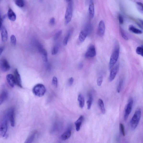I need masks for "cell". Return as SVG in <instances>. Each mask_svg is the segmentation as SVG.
Segmentation results:
<instances>
[{
    "instance_id": "obj_1",
    "label": "cell",
    "mask_w": 143,
    "mask_h": 143,
    "mask_svg": "<svg viewBox=\"0 0 143 143\" xmlns=\"http://www.w3.org/2000/svg\"><path fill=\"white\" fill-rule=\"evenodd\" d=\"M9 120L7 113L3 118L0 124V136L4 137L6 136L8 127V122Z\"/></svg>"
},
{
    "instance_id": "obj_2",
    "label": "cell",
    "mask_w": 143,
    "mask_h": 143,
    "mask_svg": "<svg viewBox=\"0 0 143 143\" xmlns=\"http://www.w3.org/2000/svg\"><path fill=\"white\" fill-rule=\"evenodd\" d=\"M141 116V109H138L136 110L130 122L131 129L134 130L137 127L140 121Z\"/></svg>"
},
{
    "instance_id": "obj_3",
    "label": "cell",
    "mask_w": 143,
    "mask_h": 143,
    "mask_svg": "<svg viewBox=\"0 0 143 143\" xmlns=\"http://www.w3.org/2000/svg\"><path fill=\"white\" fill-rule=\"evenodd\" d=\"M67 9L65 15V22L66 24L70 23L72 19L73 10V3L72 0H68Z\"/></svg>"
},
{
    "instance_id": "obj_4",
    "label": "cell",
    "mask_w": 143,
    "mask_h": 143,
    "mask_svg": "<svg viewBox=\"0 0 143 143\" xmlns=\"http://www.w3.org/2000/svg\"><path fill=\"white\" fill-rule=\"evenodd\" d=\"M46 92V89L45 86L41 84H37L34 86L33 89V94L38 97L43 96Z\"/></svg>"
},
{
    "instance_id": "obj_5",
    "label": "cell",
    "mask_w": 143,
    "mask_h": 143,
    "mask_svg": "<svg viewBox=\"0 0 143 143\" xmlns=\"http://www.w3.org/2000/svg\"><path fill=\"white\" fill-rule=\"evenodd\" d=\"M119 55V48H115L110 58L109 63V69H111L116 63L118 60Z\"/></svg>"
},
{
    "instance_id": "obj_6",
    "label": "cell",
    "mask_w": 143,
    "mask_h": 143,
    "mask_svg": "<svg viewBox=\"0 0 143 143\" xmlns=\"http://www.w3.org/2000/svg\"><path fill=\"white\" fill-rule=\"evenodd\" d=\"M133 101L132 98L129 99L128 103L126 107L125 112L124 114V120L126 121L129 116V115L132 112L133 105Z\"/></svg>"
},
{
    "instance_id": "obj_7",
    "label": "cell",
    "mask_w": 143,
    "mask_h": 143,
    "mask_svg": "<svg viewBox=\"0 0 143 143\" xmlns=\"http://www.w3.org/2000/svg\"><path fill=\"white\" fill-rule=\"evenodd\" d=\"M96 55L95 47L93 45L89 47L85 54L86 57L91 58L94 57Z\"/></svg>"
},
{
    "instance_id": "obj_8",
    "label": "cell",
    "mask_w": 143,
    "mask_h": 143,
    "mask_svg": "<svg viewBox=\"0 0 143 143\" xmlns=\"http://www.w3.org/2000/svg\"><path fill=\"white\" fill-rule=\"evenodd\" d=\"M0 67L2 71L6 72L9 70L10 66L9 63L6 59L2 58L0 60Z\"/></svg>"
},
{
    "instance_id": "obj_9",
    "label": "cell",
    "mask_w": 143,
    "mask_h": 143,
    "mask_svg": "<svg viewBox=\"0 0 143 143\" xmlns=\"http://www.w3.org/2000/svg\"><path fill=\"white\" fill-rule=\"evenodd\" d=\"M14 78L16 84L18 87L23 88L21 76L17 69L15 70L14 73Z\"/></svg>"
},
{
    "instance_id": "obj_10",
    "label": "cell",
    "mask_w": 143,
    "mask_h": 143,
    "mask_svg": "<svg viewBox=\"0 0 143 143\" xmlns=\"http://www.w3.org/2000/svg\"><path fill=\"white\" fill-rule=\"evenodd\" d=\"M8 119L11 122L12 127H14L15 125V111L13 108L10 109L7 112Z\"/></svg>"
},
{
    "instance_id": "obj_11",
    "label": "cell",
    "mask_w": 143,
    "mask_h": 143,
    "mask_svg": "<svg viewBox=\"0 0 143 143\" xmlns=\"http://www.w3.org/2000/svg\"><path fill=\"white\" fill-rule=\"evenodd\" d=\"M105 31V25L103 20L100 21L97 28V32L98 35L100 36H103Z\"/></svg>"
},
{
    "instance_id": "obj_12",
    "label": "cell",
    "mask_w": 143,
    "mask_h": 143,
    "mask_svg": "<svg viewBox=\"0 0 143 143\" xmlns=\"http://www.w3.org/2000/svg\"><path fill=\"white\" fill-rule=\"evenodd\" d=\"M119 68V65L117 64L111 69L109 77V80L110 82L112 81L115 79L118 71Z\"/></svg>"
},
{
    "instance_id": "obj_13",
    "label": "cell",
    "mask_w": 143,
    "mask_h": 143,
    "mask_svg": "<svg viewBox=\"0 0 143 143\" xmlns=\"http://www.w3.org/2000/svg\"><path fill=\"white\" fill-rule=\"evenodd\" d=\"M6 80L7 81L10 87L12 88L14 87L16 83H15L14 75L12 74H8L6 76Z\"/></svg>"
},
{
    "instance_id": "obj_14",
    "label": "cell",
    "mask_w": 143,
    "mask_h": 143,
    "mask_svg": "<svg viewBox=\"0 0 143 143\" xmlns=\"http://www.w3.org/2000/svg\"><path fill=\"white\" fill-rule=\"evenodd\" d=\"M0 31L1 33L2 41L3 42H5L7 41L8 38V34L6 28L3 26Z\"/></svg>"
},
{
    "instance_id": "obj_15",
    "label": "cell",
    "mask_w": 143,
    "mask_h": 143,
    "mask_svg": "<svg viewBox=\"0 0 143 143\" xmlns=\"http://www.w3.org/2000/svg\"><path fill=\"white\" fill-rule=\"evenodd\" d=\"M89 15L91 18H92L94 17L95 15V6L93 1H91L89 4Z\"/></svg>"
},
{
    "instance_id": "obj_16",
    "label": "cell",
    "mask_w": 143,
    "mask_h": 143,
    "mask_svg": "<svg viewBox=\"0 0 143 143\" xmlns=\"http://www.w3.org/2000/svg\"><path fill=\"white\" fill-rule=\"evenodd\" d=\"M88 34L87 32L85 29L80 31L79 36V40L81 42L85 40Z\"/></svg>"
},
{
    "instance_id": "obj_17",
    "label": "cell",
    "mask_w": 143,
    "mask_h": 143,
    "mask_svg": "<svg viewBox=\"0 0 143 143\" xmlns=\"http://www.w3.org/2000/svg\"><path fill=\"white\" fill-rule=\"evenodd\" d=\"M7 16L8 18L11 21H16V15L11 8H9L8 10Z\"/></svg>"
},
{
    "instance_id": "obj_18",
    "label": "cell",
    "mask_w": 143,
    "mask_h": 143,
    "mask_svg": "<svg viewBox=\"0 0 143 143\" xmlns=\"http://www.w3.org/2000/svg\"><path fill=\"white\" fill-rule=\"evenodd\" d=\"M129 30L132 32L137 34H142L143 31L142 30L136 28L133 25H130L129 27Z\"/></svg>"
},
{
    "instance_id": "obj_19",
    "label": "cell",
    "mask_w": 143,
    "mask_h": 143,
    "mask_svg": "<svg viewBox=\"0 0 143 143\" xmlns=\"http://www.w3.org/2000/svg\"><path fill=\"white\" fill-rule=\"evenodd\" d=\"M84 119L83 116L81 115L80 116L79 118L76 121L75 124L76 126V129L77 132H78L80 130L81 125L82 122H83Z\"/></svg>"
},
{
    "instance_id": "obj_20",
    "label": "cell",
    "mask_w": 143,
    "mask_h": 143,
    "mask_svg": "<svg viewBox=\"0 0 143 143\" xmlns=\"http://www.w3.org/2000/svg\"><path fill=\"white\" fill-rule=\"evenodd\" d=\"M8 97V92L6 90L3 91L0 95V105H1L7 99Z\"/></svg>"
},
{
    "instance_id": "obj_21",
    "label": "cell",
    "mask_w": 143,
    "mask_h": 143,
    "mask_svg": "<svg viewBox=\"0 0 143 143\" xmlns=\"http://www.w3.org/2000/svg\"><path fill=\"white\" fill-rule=\"evenodd\" d=\"M71 134V129H69L66 132L64 133L61 136V138L62 140H65L69 139L70 137Z\"/></svg>"
},
{
    "instance_id": "obj_22",
    "label": "cell",
    "mask_w": 143,
    "mask_h": 143,
    "mask_svg": "<svg viewBox=\"0 0 143 143\" xmlns=\"http://www.w3.org/2000/svg\"><path fill=\"white\" fill-rule=\"evenodd\" d=\"M78 101L79 106L81 108H83L85 104V98L82 94H80L78 95Z\"/></svg>"
},
{
    "instance_id": "obj_23",
    "label": "cell",
    "mask_w": 143,
    "mask_h": 143,
    "mask_svg": "<svg viewBox=\"0 0 143 143\" xmlns=\"http://www.w3.org/2000/svg\"><path fill=\"white\" fill-rule=\"evenodd\" d=\"M98 104L102 113L103 114H105V110L103 101L101 99H99L98 100Z\"/></svg>"
},
{
    "instance_id": "obj_24",
    "label": "cell",
    "mask_w": 143,
    "mask_h": 143,
    "mask_svg": "<svg viewBox=\"0 0 143 143\" xmlns=\"http://www.w3.org/2000/svg\"><path fill=\"white\" fill-rule=\"evenodd\" d=\"M92 100L93 97L92 94L89 93L88 94V99L86 102L87 109L88 110H90L91 107Z\"/></svg>"
},
{
    "instance_id": "obj_25",
    "label": "cell",
    "mask_w": 143,
    "mask_h": 143,
    "mask_svg": "<svg viewBox=\"0 0 143 143\" xmlns=\"http://www.w3.org/2000/svg\"><path fill=\"white\" fill-rule=\"evenodd\" d=\"M40 53L41 55L43 61L45 63H47L48 60V57L47 52L46 50L44 48Z\"/></svg>"
},
{
    "instance_id": "obj_26",
    "label": "cell",
    "mask_w": 143,
    "mask_h": 143,
    "mask_svg": "<svg viewBox=\"0 0 143 143\" xmlns=\"http://www.w3.org/2000/svg\"><path fill=\"white\" fill-rule=\"evenodd\" d=\"M35 134V132L31 134L27 139L24 143H32L34 139Z\"/></svg>"
},
{
    "instance_id": "obj_27",
    "label": "cell",
    "mask_w": 143,
    "mask_h": 143,
    "mask_svg": "<svg viewBox=\"0 0 143 143\" xmlns=\"http://www.w3.org/2000/svg\"><path fill=\"white\" fill-rule=\"evenodd\" d=\"M15 2L17 6L19 7H23L24 6V2L23 0H17Z\"/></svg>"
},
{
    "instance_id": "obj_28",
    "label": "cell",
    "mask_w": 143,
    "mask_h": 143,
    "mask_svg": "<svg viewBox=\"0 0 143 143\" xmlns=\"http://www.w3.org/2000/svg\"><path fill=\"white\" fill-rule=\"evenodd\" d=\"M70 32H69L67 34L66 36L65 37L63 41V44L64 46H66L67 44H68V41L70 36Z\"/></svg>"
},
{
    "instance_id": "obj_29",
    "label": "cell",
    "mask_w": 143,
    "mask_h": 143,
    "mask_svg": "<svg viewBox=\"0 0 143 143\" xmlns=\"http://www.w3.org/2000/svg\"><path fill=\"white\" fill-rule=\"evenodd\" d=\"M136 52L137 54L143 57V46L137 47L136 49Z\"/></svg>"
},
{
    "instance_id": "obj_30",
    "label": "cell",
    "mask_w": 143,
    "mask_h": 143,
    "mask_svg": "<svg viewBox=\"0 0 143 143\" xmlns=\"http://www.w3.org/2000/svg\"><path fill=\"white\" fill-rule=\"evenodd\" d=\"M123 84V80L122 79H121L119 80V85L117 88V91L118 93L120 92Z\"/></svg>"
},
{
    "instance_id": "obj_31",
    "label": "cell",
    "mask_w": 143,
    "mask_h": 143,
    "mask_svg": "<svg viewBox=\"0 0 143 143\" xmlns=\"http://www.w3.org/2000/svg\"><path fill=\"white\" fill-rule=\"evenodd\" d=\"M59 51V47L58 46H56L53 47L52 50L51 54L53 55H56Z\"/></svg>"
},
{
    "instance_id": "obj_32",
    "label": "cell",
    "mask_w": 143,
    "mask_h": 143,
    "mask_svg": "<svg viewBox=\"0 0 143 143\" xmlns=\"http://www.w3.org/2000/svg\"><path fill=\"white\" fill-rule=\"evenodd\" d=\"M11 41L12 45L15 46L16 44L17 40L16 36L13 35H11Z\"/></svg>"
},
{
    "instance_id": "obj_33",
    "label": "cell",
    "mask_w": 143,
    "mask_h": 143,
    "mask_svg": "<svg viewBox=\"0 0 143 143\" xmlns=\"http://www.w3.org/2000/svg\"><path fill=\"white\" fill-rule=\"evenodd\" d=\"M52 84L55 88H57L58 85V80L57 77L54 76L53 77L52 80Z\"/></svg>"
},
{
    "instance_id": "obj_34",
    "label": "cell",
    "mask_w": 143,
    "mask_h": 143,
    "mask_svg": "<svg viewBox=\"0 0 143 143\" xmlns=\"http://www.w3.org/2000/svg\"><path fill=\"white\" fill-rule=\"evenodd\" d=\"M103 80V77L102 76H100L99 77L97 80V84L98 86H101Z\"/></svg>"
},
{
    "instance_id": "obj_35",
    "label": "cell",
    "mask_w": 143,
    "mask_h": 143,
    "mask_svg": "<svg viewBox=\"0 0 143 143\" xmlns=\"http://www.w3.org/2000/svg\"><path fill=\"white\" fill-rule=\"evenodd\" d=\"M137 6L138 9L141 12V13H143V4L142 3L138 2H137Z\"/></svg>"
},
{
    "instance_id": "obj_36",
    "label": "cell",
    "mask_w": 143,
    "mask_h": 143,
    "mask_svg": "<svg viewBox=\"0 0 143 143\" xmlns=\"http://www.w3.org/2000/svg\"><path fill=\"white\" fill-rule=\"evenodd\" d=\"M120 30L121 34L122 35V38L126 40H128L129 38L126 35V34L125 32L121 28H120Z\"/></svg>"
},
{
    "instance_id": "obj_37",
    "label": "cell",
    "mask_w": 143,
    "mask_h": 143,
    "mask_svg": "<svg viewBox=\"0 0 143 143\" xmlns=\"http://www.w3.org/2000/svg\"><path fill=\"white\" fill-rule=\"evenodd\" d=\"M62 30H60L55 34L54 37V39L55 40H58L59 38L62 34Z\"/></svg>"
},
{
    "instance_id": "obj_38",
    "label": "cell",
    "mask_w": 143,
    "mask_h": 143,
    "mask_svg": "<svg viewBox=\"0 0 143 143\" xmlns=\"http://www.w3.org/2000/svg\"><path fill=\"white\" fill-rule=\"evenodd\" d=\"M120 126L121 130V132L123 136L124 137V136H125V134L124 126L123 124L121 123H120Z\"/></svg>"
},
{
    "instance_id": "obj_39",
    "label": "cell",
    "mask_w": 143,
    "mask_h": 143,
    "mask_svg": "<svg viewBox=\"0 0 143 143\" xmlns=\"http://www.w3.org/2000/svg\"><path fill=\"white\" fill-rule=\"evenodd\" d=\"M119 22L120 24H122L124 23V19L122 16L121 14L119 15Z\"/></svg>"
},
{
    "instance_id": "obj_40",
    "label": "cell",
    "mask_w": 143,
    "mask_h": 143,
    "mask_svg": "<svg viewBox=\"0 0 143 143\" xmlns=\"http://www.w3.org/2000/svg\"><path fill=\"white\" fill-rule=\"evenodd\" d=\"M55 19L54 18L52 17V18L50 19V20L49 21V23L51 25V26H53L55 24Z\"/></svg>"
},
{
    "instance_id": "obj_41",
    "label": "cell",
    "mask_w": 143,
    "mask_h": 143,
    "mask_svg": "<svg viewBox=\"0 0 143 143\" xmlns=\"http://www.w3.org/2000/svg\"><path fill=\"white\" fill-rule=\"evenodd\" d=\"M74 79L73 77H71L68 80L69 85L70 86H71L73 83Z\"/></svg>"
},
{
    "instance_id": "obj_42",
    "label": "cell",
    "mask_w": 143,
    "mask_h": 143,
    "mask_svg": "<svg viewBox=\"0 0 143 143\" xmlns=\"http://www.w3.org/2000/svg\"><path fill=\"white\" fill-rule=\"evenodd\" d=\"M4 48L3 47H0V56L2 53L3 50H4Z\"/></svg>"
},
{
    "instance_id": "obj_43",
    "label": "cell",
    "mask_w": 143,
    "mask_h": 143,
    "mask_svg": "<svg viewBox=\"0 0 143 143\" xmlns=\"http://www.w3.org/2000/svg\"><path fill=\"white\" fill-rule=\"evenodd\" d=\"M83 65L82 63H80L79 66V68L80 69H81L83 68Z\"/></svg>"
},
{
    "instance_id": "obj_44",
    "label": "cell",
    "mask_w": 143,
    "mask_h": 143,
    "mask_svg": "<svg viewBox=\"0 0 143 143\" xmlns=\"http://www.w3.org/2000/svg\"><path fill=\"white\" fill-rule=\"evenodd\" d=\"M1 14H0V18H1Z\"/></svg>"
}]
</instances>
